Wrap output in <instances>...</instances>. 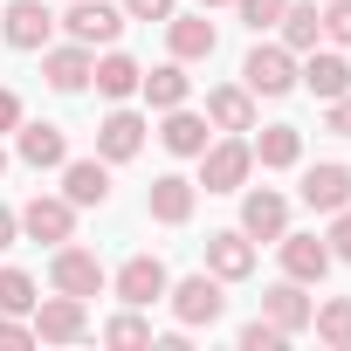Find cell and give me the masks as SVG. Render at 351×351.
Listing matches in <instances>:
<instances>
[{
    "mask_svg": "<svg viewBox=\"0 0 351 351\" xmlns=\"http://www.w3.org/2000/svg\"><path fill=\"white\" fill-rule=\"evenodd\" d=\"M14 158L35 172H62V158H69L62 124H14Z\"/></svg>",
    "mask_w": 351,
    "mask_h": 351,
    "instance_id": "cell-16",
    "label": "cell"
},
{
    "mask_svg": "<svg viewBox=\"0 0 351 351\" xmlns=\"http://www.w3.org/2000/svg\"><path fill=\"white\" fill-rule=\"evenodd\" d=\"M172 0H124V21H165Z\"/></svg>",
    "mask_w": 351,
    "mask_h": 351,
    "instance_id": "cell-36",
    "label": "cell"
},
{
    "mask_svg": "<svg viewBox=\"0 0 351 351\" xmlns=\"http://www.w3.org/2000/svg\"><path fill=\"white\" fill-rule=\"evenodd\" d=\"M193 200H200V186L186 180V172H158L152 193H145V214H152L158 228H186V221H193Z\"/></svg>",
    "mask_w": 351,
    "mask_h": 351,
    "instance_id": "cell-9",
    "label": "cell"
},
{
    "mask_svg": "<svg viewBox=\"0 0 351 351\" xmlns=\"http://www.w3.org/2000/svg\"><path fill=\"white\" fill-rule=\"evenodd\" d=\"M310 330H317L330 351H351V296H330L324 310H310Z\"/></svg>",
    "mask_w": 351,
    "mask_h": 351,
    "instance_id": "cell-28",
    "label": "cell"
},
{
    "mask_svg": "<svg viewBox=\"0 0 351 351\" xmlns=\"http://www.w3.org/2000/svg\"><path fill=\"white\" fill-rule=\"evenodd\" d=\"M21 234H28V241H49V248H62V241L76 234V207H69L62 193H35V200L21 207Z\"/></svg>",
    "mask_w": 351,
    "mask_h": 351,
    "instance_id": "cell-10",
    "label": "cell"
},
{
    "mask_svg": "<svg viewBox=\"0 0 351 351\" xmlns=\"http://www.w3.org/2000/svg\"><path fill=\"white\" fill-rule=\"evenodd\" d=\"M0 310H8V317H28L35 310V276L28 269H0Z\"/></svg>",
    "mask_w": 351,
    "mask_h": 351,
    "instance_id": "cell-29",
    "label": "cell"
},
{
    "mask_svg": "<svg viewBox=\"0 0 351 351\" xmlns=\"http://www.w3.org/2000/svg\"><path fill=\"white\" fill-rule=\"evenodd\" d=\"M14 234H21V214H14V207H0V255L14 248Z\"/></svg>",
    "mask_w": 351,
    "mask_h": 351,
    "instance_id": "cell-38",
    "label": "cell"
},
{
    "mask_svg": "<svg viewBox=\"0 0 351 351\" xmlns=\"http://www.w3.org/2000/svg\"><path fill=\"white\" fill-rule=\"evenodd\" d=\"M324 131H330V138H351V90L324 104Z\"/></svg>",
    "mask_w": 351,
    "mask_h": 351,
    "instance_id": "cell-35",
    "label": "cell"
},
{
    "mask_svg": "<svg viewBox=\"0 0 351 351\" xmlns=\"http://www.w3.org/2000/svg\"><path fill=\"white\" fill-rule=\"evenodd\" d=\"M207 124L214 131H255V90L248 83H214L207 90Z\"/></svg>",
    "mask_w": 351,
    "mask_h": 351,
    "instance_id": "cell-21",
    "label": "cell"
},
{
    "mask_svg": "<svg viewBox=\"0 0 351 351\" xmlns=\"http://www.w3.org/2000/svg\"><path fill=\"white\" fill-rule=\"evenodd\" d=\"M90 69H97V49H83V42H62V49H42V76H49V90H62V97L90 90Z\"/></svg>",
    "mask_w": 351,
    "mask_h": 351,
    "instance_id": "cell-15",
    "label": "cell"
},
{
    "mask_svg": "<svg viewBox=\"0 0 351 351\" xmlns=\"http://www.w3.org/2000/svg\"><path fill=\"white\" fill-rule=\"evenodd\" d=\"M0 172H8V152H0Z\"/></svg>",
    "mask_w": 351,
    "mask_h": 351,
    "instance_id": "cell-41",
    "label": "cell"
},
{
    "mask_svg": "<svg viewBox=\"0 0 351 351\" xmlns=\"http://www.w3.org/2000/svg\"><path fill=\"white\" fill-rule=\"evenodd\" d=\"M324 241H330V262H351V207L330 214V234H324Z\"/></svg>",
    "mask_w": 351,
    "mask_h": 351,
    "instance_id": "cell-34",
    "label": "cell"
},
{
    "mask_svg": "<svg viewBox=\"0 0 351 351\" xmlns=\"http://www.w3.org/2000/svg\"><path fill=\"white\" fill-rule=\"evenodd\" d=\"M248 172H255V152H248L241 131H228L221 145L200 152V186H207V193H241V186H248Z\"/></svg>",
    "mask_w": 351,
    "mask_h": 351,
    "instance_id": "cell-2",
    "label": "cell"
},
{
    "mask_svg": "<svg viewBox=\"0 0 351 351\" xmlns=\"http://www.w3.org/2000/svg\"><path fill=\"white\" fill-rule=\"evenodd\" d=\"M248 152H255V165H269V172H289V165L303 158V131H296V124H269V131H262Z\"/></svg>",
    "mask_w": 351,
    "mask_h": 351,
    "instance_id": "cell-27",
    "label": "cell"
},
{
    "mask_svg": "<svg viewBox=\"0 0 351 351\" xmlns=\"http://www.w3.org/2000/svg\"><path fill=\"white\" fill-rule=\"evenodd\" d=\"M200 8H228V0H200Z\"/></svg>",
    "mask_w": 351,
    "mask_h": 351,
    "instance_id": "cell-40",
    "label": "cell"
},
{
    "mask_svg": "<svg viewBox=\"0 0 351 351\" xmlns=\"http://www.w3.org/2000/svg\"><path fill=\"white\" fill-rule=\"evenodd\" d=\"M282 8H289V0H234V14H241L255 35H262V28H276V21H282Z\"/></svg>",
    "mask_w": 351,
    "mask_h": 351,
    "instance_id": "cell-32",
    "label": "cell"
},
{
    "mask_svg": "<svg viewBox=\"0 0 351 351\" xmlns=\"http://www.w3.org/2000/svg\"><path fill=\"white\" fill-rule=\"evenodd\" d=\"M324 35L337 49H351V0H330V8H324Z\"/></svg>",
    "mask_w": 351,
    "mask_h": 351,
    "instance_id": "cell-33",
    "label": "cell"
},
{
    "mask_svg": "<svg viewBox=\"0 0 351 351\" xmlns=\"http://www.w3.org/2000/svg\"><path fill=\"white\" fill-rule=\"evenodd\" d=\"M310 310H317V303L303 296V282H276V289H262V317H269L276 330H289V337L310 330Z\"/></svg>",
    "mask_w": 351,
    "mask_h": 351,
    "instance_id": "cell-24",
    "label": "cell"
},
{
    "mask_svg": "<svg viewBox=\"0 0 351 351\" xmlns=\"http://www.w3.org/2000/svg\"><path fill=\"white\" fill-rule=\"evenodd\" d=\"M83 330H90V303L83 296H62V289L49 303L35 296V344H76Z\"/></svg>",
    "mask_w": 351,
    "mask_h": 351,
    "instance_id": "cell-5",
    "label": "cell"
},
{
    "mask_svg": "<svg viewBox=\"0 0 351 351\" xmlns=\"http://www.w3.org/2000/svg\"><path fill=\"white\" fill-rule=\"evenodd\" d=\"M158 145H165L172 158H200V152H207L214 138H207V117L180 104V110H165V124H158Z\"/></svg>",
    "mask_w": 351,
    "mask_h": 351,
    "instance_id": "cell-22",
    "label": "cell"
},
{
    "mask_svg": "<svg viewBox=\"0 0 351 351\" xmlns=\"http://www.w3.org/2000/svg\"><path fill=\"white\" fill-rule=\"evenodd\" d=\"M207 269H214L221 282H248V276H255V241H248L241 228L207 234Z\"/></svg>",
    "mask_w": 351,
    "mask_h": 351,
    "instance_id": "cell-19",
    "label": "cell"
},
{
    "mask_svg": "<svg viewBox=\"0 0 351 351\" xmlns=\"http://www.w3.org/2000/svg\"><path fill=\"white\" fill-rule=\"evenodd\" d=\"M49 282H56L62 296H83V303L110 289V276H104V262H97L90 248H69V241L56 248V262H49Z\"/></svg>",
    "mask_w": 351,
    "mask_h": 351,
    "instance_id": "cell-4",
    "label": "cell"
},
{
    "mask_svg": "<svg viewBox=\"0 0 351 351\" xmlns=\"http://www.w3.org/2000/svg\"><path fill=\"white\" fill-rule=\"evenodd\" d=\"M145 131H152V124H145L138 110H124V104H117V110L97 124V158H104V165H124V158H138V152H145Z\"/></svg>",
    "mask_w": 351,
    "mask_h": 351,
    "instance_id": "cell-13",
    "label": "cell"
},
{
    "mask_svg": "<svg viewBox=\"0 0 351 351\" xmlns=\"http://www.w3.org/2000/svg\"><path fill=\"white\" fill-rule=\"evenodd\" d=\"M296 200H303L310 214H337V207H351V165H337V158H324V165H303V186H296Z\"/></svg>",
    "mask_w": 351,
    "mask_h": 351,
    "instance_id": "cell-7",
    "label": "cell"
},
{
    "mask_svg": "<svg viewBox=\"0 0 351 351\" xmlns=\"http://www.w3.org/2000/svg\"><path fill=\"white\" fill-rule=\"evenodd\" d=\"M0 344H35V324H21V317L0 310Z\"/></svg>",
    "mask_w": 351,
    "mask_h": 351,
    "instance_id": "cell-37",
    "label": "cell"
},
{
    "mask_svg": "<svg viewBox=\"0 0 351 351\" xmlns=\"http://www.w3.org/2000/svg\"><path fill=\"white\" fill-rule=\"evenodd\" d=\"M110 289H117V303H131V310H152V303L172 289V276H165V262H158V255H131V262L110 276Z\"/></svg>",
    "mask_w": 351,
    "mask_h": 351,
    "instance_id": "cell-6",
    "label": "cell"
},
{
    "mask_svg": "<svg viewBox=\"0 0 351 351\" xmlns=\"http://www.w3.org/2000/svg\"><path fill=\"white\" fill-rule=\"evenodd\" d=\"M90 83H97V97H110V104H124V97H138V83H145V69L131 62V56H97V69H90Z\"/></svg>",
    "mask_w": 351,
    "mask_h": 351,
    "instance_id": "cell-26",
    "label": "cell"
},
{
    "mask_svg": "<svg viewBox=\"0 0 351 351\" xmlns=\"http://www.w3.org/2000/svg\"><path fill=\"white\" fill-rule=\"evenodd\" d=\"M282 228H289V200H282L276 186L241 193V234H248V241H276Z\"/></svg>",
    "mask_w": 351,
    "mask_h": 351,
    "instance_id": "cell-18",
    "label": "cell"
},
{
    "mask_svg": "<svg viewBox=\"0 0 351 351\" xmlns=\"http://www.w3.org/2000/svg\"><path fill=\"white\" fill-rule=\"evenodd\" d=\"M62 28H69V42H83V49H110V42L124 35V8H110V0H76V8L62 14Z\"/></svg>",
    "mask_w": 351,
    "mask_h": 351,
    "instance_id": "cell-8",
    "label": "cell"
},
{
    "mask_svg": "<svg viewBox=\"0 0 351 351\" xmlns=\"http://www.w3.org/2000/svg\"><path fill=\"white\" fill-rule=\"evenodd\" d=\"M62 200L69 207H104L110 200V165L104 158H62Z\"/></svg>",
    "mask_w": 351,
    "mask_h": 351,
    "instance_id": "cell-20",
    "label": "cell"
},
{
    "mask_svg": "<svg viewBox=\"0 0 351 351\" xmlns=\"http://www.w3.org/2000/svg\"><path fill=\"white\" fill-rule=\"evenodd\" d=\"M104 344H152V324L124 303V317H110V324H104Z\"/></svg>",
    "mask_w": 351,
    "mask_h": 351,
    "instance_id": "cell-30",
    "label": "cell"
},
{
    "mask_svg": "<svg viewBox=\"0 0 351 351\" xmlns=\"http://www.w3.org/2000/svg\"><path fill=\"white\" fill-rule=\"evenodd\" d=\"M165 49H172V62H207V56L221 49L207 8H200V14H165Z\"/></svg>",
    "mask_w": 351,
    "mask_h": 351,
    "instance_id": "cell-14",
    "label": "cell"
},
{
    "mask_svg": "<svg viewBox=\"0 0 351 351\" xmlns=\"http://www.w3.org/2000/svg\"><path fill=\"white\" fill-rule=\"evenodd\" d=\"M241 83H248L255 97H289V90H296V56H289L282 42H255L248 62H241Z\"/></svg>",
    "mask_w": 351,
    "mask_h": 351,
    "instance_id": "cell-3",
    "label": "cell"
},
{
    "mask_svg": "<svg viewBox=\"0 0 351 351\" xmlns=\"http://www.w3.org/2000/svg\"><path fill=\"white\" fill-rule=\"evenodd\" d=\"M165 303H172V317H180V330H214L221 324V310H228V296H221V276L214 269H200V276H186V282H172L165 289Z\"/></svg>",
    "mask_w": 351,
    "mask_h": 351,
    "instance_id": "cell-1",
    "label": "cell"
},
{
    "mask_svg": "<svg viewBox=\"0 0 351 351\" xmlns=\"http://www.w3.org/2000/svg\"><path fill=\"white\" fill-rule=\"evenodd\" d=\"M138 97H145L152 110H180V104L193 97V76H186V62H158V69L138 83Z\"/></svg>",
    "mask_w": 351,
    "mask_h": 351,
    "instance_id": "cell-25",
    "label": "cell"
},
{
    "mask_svg": "<svg viewBox=\"0 0 351 351\" xmlns=\"http://www.w3.org/2000/svg\"><path fill=\"white\" fill-rule=\"evenodd\" d=\"M276 255H282V276L303 282V289L330 276V241H317V234H289V228H282V234H276Z\"/></svg>",
    "mask_w": 351,
    "mask_h": 351,
    "instance_id": "cell-11",
    "label": "cell"
},
{
    "mask_svg": "<svg viewBox=\"0 0 351 351\" xmlns=\"http://www.w3.org/2000/svg\"><path fill=\"white\" fill-rule=\"evenodd\" d=\"M234 344H241V351H282V344H289V330H276L269 317H255V324H241V330H234Z\"/></svg>",
    "mask_w": 351,
    "mask_h": 351,
    "instance_id": "cell-31",
    "label": "cell"
},
{
    "mask_svg": "<svg viewBox=\"0 0 351 351\" xmlns=\"http://www.w3.org/2000/svg\"><path fill=\"white\" fill-rule=\"evenodd\" d=\"M0 35H8V49L35 56V49H49V35H56V14L42 8V0H14V8H0Z\"/></svg>",
    "mask_w": 351,
    "mask_h": 351,
    "instance_id": "cell-12",
    "label": "cell"
},
{
    "mask_svg": "<svg viewBox=\"0 0 351 351\" xmlns=\"http://www.w3.org/2000/svg\"><path fill=\"white\" fill-rule=\"evenodd\" d=\"M14 124H21V97H14V90H0V131H14Z\"/></svg>",
    "mask_w": 351,
    "mask_h": 351,
    "instance_id": "cell-39",
    "label": "cell"
},
{
    "mask_svg": "<svg viewBox=\"0 0 351 351\" xmlns=\"http://www.w3.org/2000/svg\"><path fill=\"white\" fill-rule=\"evenodd\" d=\"M296 83H303L310 97H324V104H330V97H344V90H351V56H344V49H310V56H303V69H296Z\"/></svg>",
    "mask_w": 351,
    "mask_h": 351,
    "instance_id": "cell-17",
    "label": "cell"
},
{
    "mask_svg": "<svg viewBox=\"0 0 351 351\" xmlns=\"http://www.w3.org/2000/svg\"><path fill=\"white\" fill-rule=\"evenodd\" d=\"M276 35H282L289 56H310V49L324 42V8H317V0H289L282 21H276Z\"/></svg>",
    "mask_w": 351,
    "mask_h": 351,
    "instance_id": "cell-23",
    "label": "cell"
}]
</instances>
